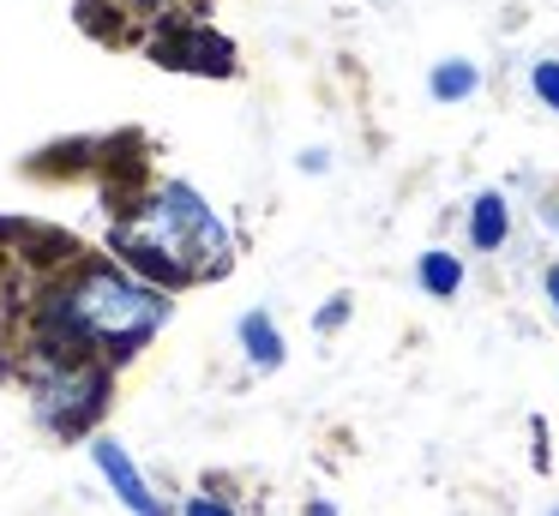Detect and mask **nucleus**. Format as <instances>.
<instances>
[{
	"mask_svg": "<svg viewBox=\"0 0 559 516\" xmlns=\"http://www.w3.org/2000/svg\"><path fill=\"white\" fill-rule=\"evenodd\" d=\"M169 319V300L151 283L115 271V264H91L79 271L61 295L49 300V331L67 348H103L109 360H127L151 343Z\"/></svg>",
	"mask_w": 559,
	"mask_h": 516,
	"instance_id": "1",
	"label": "nucleus"
},
{
	"mask_svg": "<svg viewBox=\"0 0 559 516\" xmlns=\"http://www.w3.org/2000/svg\"><path fill=\"white\" fill-rule=\"evenodd\" d=\"M115 247L133 271L157 276V283H187V276H205L229 259V235L193 187H163V199L145 204L115 235Z\"/></svg>",
	"mask_w": 559,
	"mask_h": 516,
	"instance_id": "2",
	"label": "nucleus"
},
{
	"mask_svg": "<svg viewBox=\"0 0 559 516\" xmlns=\"http://www.w3.org/2000/svg\"><path fill=\"white\" fill-rule=\"evenodd\" d=\"M103 396H109V372L85 367V360H61L49 379H37V415L55 432H79L103 415Z\"/></svg>",
	"mask_w": 559,
	"mask_h": 516,
	"instance_id": "3",
	"label": "nucleus"
},
{
	"mask_svg": "<svg viewBox=\"0 0 559 516\" xmlns=\"http://www.w3.org/2000/svg\"><path fill=\"white\" fill-rule=\"evenodd\" d=\"M91 456H97V468L109 475L115 499H121L133 516H169V504H163L157 492L145 487V475H139V468H133V456H127L115 439H97V444H91Z\"/></svg>",
	"mask_w": 559,
	"mask_h": 516,
	"instance_id": "4",
	"label": "nucleus"
},
{
	"mask_svg": "<svg viewBox=\"0 0 559 516\" xmlns=\"http://www.w3.org/2000/svg\"><path fill=\"white\" fill-rule=\"evenodd\" d=\"M506 235H511L506 192H481V199L469 204V247L475 252H493V247H506Z\"/></svg>",
	"mask_w": 559,
	"mask_h": 516,
	"instance_id": "5",
	"label": "nucleus"
},
{
	"mask_svg": "<svg viewBox=\"0 0 559 516\" xmlns=\"http://www.w3.org/2000/svg\"><path fill=\"white\" fill-rule=\"evenodd\" d=\"M241 348H247V360H253L259 372L283 367V331L271 324V312H247L241 319Z\"/></svg>",
	"mask_w": 559,
	"mask_h": 516,
	"instance_id": "6",
	"label": "nucleus"
},
{
	"mask_svg": "<svg viewBox=\"0 0 559 516\" xmlns=\"http://www.w3.org/2000/svg\"><path fill=\"white\" fill-rule=\"evenodd\" d=\"M415 276H421V288L433 300H451L463 288V259H457V252H445V247H433V252H421V271H415Z\"/></svg>",
	"mask_w": 559,
	"mask_h": 516,
	"instance_id": "7",
	"label": "nucleus"
},
{
	"mask_svg": "<svg viewBox=\"0 0 559 516\" xmlns=\"http://www.w3.org/2000/svg\"><path fill=\"white\" fill-rule=\"evenodd\" d=\"M475 84H481V72H475L469 60H439L427 91H433L439 103H463V96H475Z\"/></svg>",
	"mask_w": 559,
	"mask_h": 516,
	"instance_id": "8",
	"label": "nucleus"
},
{
	"mask_svg": "<svg viewBox=\"0 0 559 516\" xmlns=\"http://www.w3.org/2000/svg\"><path fill=\"white\" fill-rule=\"evenodd\" d=\"M530 84H535V96H542L547 108H559V60H535Z\"/></svg>",
	"mask_w": 559,
	"mask_h": 516,
	"instance_id": "9",
	"label": "nucleus"
},
{
	"mask_svg": "<svg viewBox=\"0 0 559 516\" xmlns=\"http://www.w3.org/2000/svg\"><path fill=\"white\" fill-rule=\"evenodd\" d=\"M181 516H235V511H229L223 499H205V492H193V499L181 504Z\"/></svg>",
	"mask_w": 559,
	"mask_h": 516,
	"instance_id": "10",
	"label": "nucleus"
},
{
	"mask_svg": "<svg viewBox=\"0 0 559 516\" xmlns=\"http://www.w3.org/2000/svg\"><path fill=\"white\" fill-rule=\"evenodd\" d=\"M343 319H349V295H337V300H331L325 312H319V331H337Z\"/></svg>",
	"mask_w": 559,
	"mask_h": 516,
	"instance_id": "11",
	"label": "nucleus"
},
{
	"mask_svg": "<svg viewBox=\"0 0 559 516\" xmlns=\"http://www.w3.org/2000/svg\"><path fill=\"white\" fill-rule=\"evenodd\" d=\"M547 300H554V319H559V264L547 271Z\"/></svg>",
	"mask_w": 559,
	"mask_h": 516,
	"instance_id": "12",
	"label": "nucleus"
},
{
	"mask_svg": "<svg viewBox=\"0 0 559 516\" xmlns=\"http://www.w3.org/2000/svg\"><path fill=\"white\" fill-rule=\"evenodd\" d=\"M307 516H337V511H331L325 499H313V504H307Z\"/></svg>",
	"mask_w": 559,
	"mask_h": 516,
	"instance_id": "13",
	"label": "nucleus"
},
{
	"mask_svg": "<svg viewBox=\"0 0 559 516\" xmlns=\"http://www.w3.org/2000/svg\"><path fill=\"white\" fill-rule=\"evenodd\" d=\"M547 223H554V228H559V204H547Z\"/></svg>",
	"mask_w": 559,
	"mask_h": 516,
	"instance_id": "14",
	"label": "nucleus"
},
{
	"mask_svg": "<svg viewBox=\"0 0 559 516\" xmlns=\"http://www.w3.org/2000/svg\"><path fill=\"white\" fill-rule=\"evenodd\" d=\"M554 516H559V511H554Z\"/></svg>",
	"mask_w": 559,
	"mask_h": 516,
	"instance_id": "15",
	"label": "nucleus"
}]
</instances>
